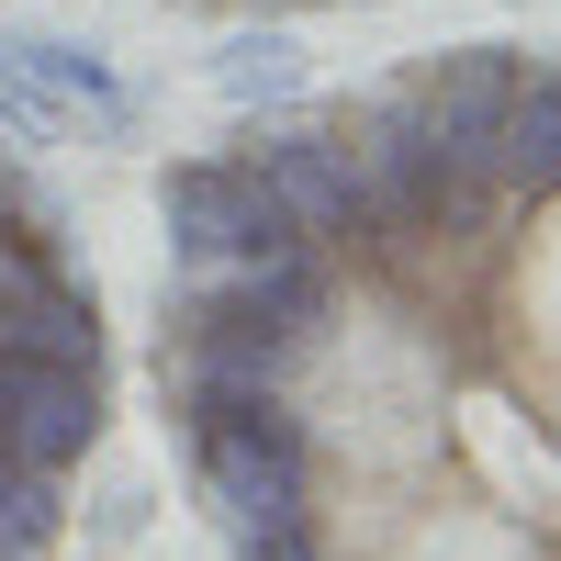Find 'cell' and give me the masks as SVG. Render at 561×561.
Returning a JSON list of instances; mask_svg holds the SVG:
<instances>
[{"label": "cell", "instance_id": "1", "mask_svg": "<svg viewBox=\"0 0 561 561\" xmlns=\"http://www.w3.org/2000/svg\"><path fill=\"white\" fill-rule=\"evenodd\" d=\"M147 382L225 561H561V45H427L169 158Z\"/></svg>", "mask_w": 561, "mask_h": 561}, {"label": "cell", "instance_id": "2", "mask_svg": "<svg viewBox=\"0 0 561 561\" xmlns=\"http://www.w3.org/2000/svg\"><path fill=\"white\" fill-rule=\"evenodd\" d=\"M113 438V314L68 214L0 147V561H45Z\"/></svg>", "mask_w": 561, "mask_h": 561}, {"label": "cell", "instance_id": "3", "mask_svg": "<svg viewBox=\"0 0 561 561\" xmlns=\"http://www.w3.org/2000/svg\"><path fill=\"white\" fill-rule=\"evenodd\" d=\"M180 12H237V23H280V12H382V0H180Z\"/></svg>", "mask_w": 561, "mask_h": 561}, {"label": "cell", "instance_id": "4", "mask_svg": "<svg viewBox=\"0 0 561 561\" xmlns=\"http://www.w3.org/2000/svg\"><path fill=\"white\" fill-rule=\"evenodd\" d=\"M147 517H158V494L113 472V483H102V539H147Z\"/></svg>", "mask_w": 561, "mask_h": 561}]
</instances>
